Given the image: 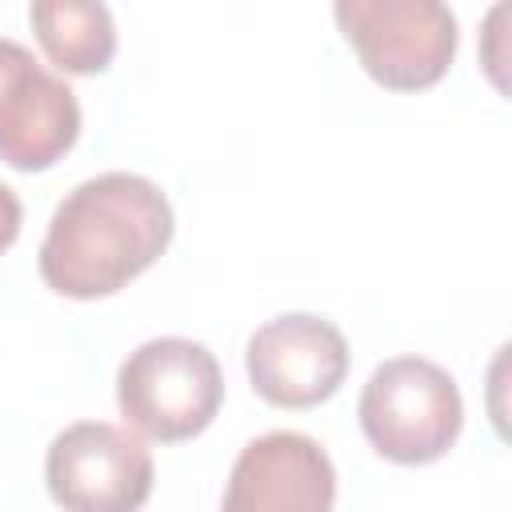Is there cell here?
<instances>
[{"instance_id":"6da1fadb","label":"cell","mask_w":512,"mask_h":512,"mask_svg":"<svg viewBox=\"0 0 512 512\" xmlns=\"http://www.w3.org/2000/svg\"><path fill=\"white\" fill-rule=\"evenodd\" d=\"M176 236V212L156 180L100 172L52 212L36 252L40 280L68 300H104L148 272Z\"/></svg>"},{"instance_id":"7a4b0ae2","label":"cell","mask_w":512,"mask_h":512,"mask_svg":"<svg viewBox=\"0 0 512 512\" xmlns=\"http://www.w3.org/2000/svg\"><path fill=\"white\" fill-rule=\"evenodd\" d=\"M224 404V372L208 344L188 336H156L132 348L116 372V408L140 440L180 444L216 420Z\"/></svg>"},{"instance_id":"3957f363","label":"cell","mask_w":512,"mask_h":512,"mask_svg":"<svg viewBox=\"0 0 512 512\" xmlns=\"http://www.w3.org/2000/svg\"><path fill=\"white\" fill-rule=\"evenodd\" d=\"M356 420L376 456L420 468L452 452L464 428V396L448 368L424 356H392L360 388Z\"/></svg>"},{"instance_id":"277c9868","label":"cell","mask_w":512,"mask_h":512,"mask_svg":"<svg viewBox=\"0 0 512 512\" xmlns=\"http://www.w3.org/2000/svg\"><path fill=\"white\" fill-rule=\"evenodd\" d=\"M332 16L360 68L388 92L440 84L460 48L456 16L436 0H336Z\"/></svg>"},{"instance_id":"5b68a950","label":"cell","mask_w":512,"mask_h":512,"mask_svg":"<svg viewBox=\"0 0 512 512\" xmlns=\"http://www.w3.org/2000/svg\"><path fill=\"white\" fill-rule=\"evenodd\" d=\"M44 484L64 512H140L156 484V460L132 428L76 420L52 436Z\"/></svg>"},{"instance_id":"8992f818","label":"cell","mask_w":512,"mask_h":512,"mask_svg":"<svg viewBox=\"0 0 512 512\" xmlns=\"http://www.w3.org/2000/svg\"><path fill=\"white\" fill-rule=\"evenodd\" d=\"M352 352L344 332L316 312H284L248 336L244 368L252 392L272 408H316L332 400L348 376Z\"/></svg>"},{"instance_id":"52a82bcc","label":"cell","mask_w":512,"mask_h":512,"mask_svg":"<svg viewBox=\"0 0 512 512\" xmlns=\"http://www.w3.org/2000/svg\"><path fill=\"white\" fill-rule=\"evenodd\" d=\"M80 120L68 80L0 36V160L16 172H48L80 140Z\"/></svg>"},{"instance_id":"ba28073f","label":"cell","mask_w":512,"mask_h":512,"mask_svg":"<svg viewBox=\"0 0 512 512\" xmlns=\"http://www.w3.org/2000/svg\"><path fill=\"white\" fill-rule=\"evenodd\" d=\"M336 468L320 440L276 428L232 460L220 512H332Z\"/></svg>"},{"instance_id":"9c48e42d","label":"cell","mask_w":512,"mask_h":512,"mask_svg":"<svg viewBox=\"0 0 512 512\" xmlns=\"http://www.w3.org/2000/svg\"><path fill=\"white\" fill-rule=\"evenodd\" d=\"M36 44L64 76H100L116 56V20L96 0H36L28 4Z\"/></svg>"},{"instance_id":"30bf717a","label":"cell","mask_w":512,"mask_h":512,"mask_svg":"<svg viewBox=\"0 0 512 512\" xmlns=\"http://www.w3.org/2000/svg\"><path fill=\"white\" fill-rule=\"evenodd\" d=\"M20 224H24V208H20V196L0 180V256L16 244L20 236Z\"/></svg>"},{"instance_id":"8fae6325","label":"cell","mask_w":512,"mask_h":512,"mask_svg":"<svg viewBox=\"0 0 512 512\" xmlns=\"http://www.w3.org/2000/svg\"><path fill=\"white\" fill-rule=\"evenodd\" d=\"M504 20H508V4H496V8L488 12V24H484V40H492V44H496V40L504 36V32H500V24H504ZM484 68H488V76H492V84H496V88L504 92V80H500V68H504V56L488 48V52H484Z\"/></svg>"}]
</instances>
